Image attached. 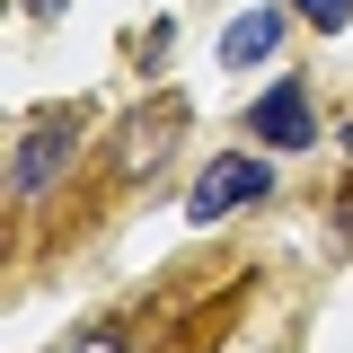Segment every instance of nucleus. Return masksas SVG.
Returning <instances> with one entry per match:
<instances>
[{
	"mask_svg": "<svg viewBox=\"0 0 353 353\" xmlns=\"http://www.w3.org/2000/svg\"><path fill=\"white\" fill-rule=\"evenodd\" d=\"M256 141H274V150H309V141H318V115H309V97L292 80L256 97Z\"/></svg>",
	"mask_w": 353,
	"mask_h": 353,
	"instance_id": "obj_3",
	"label": "nucleus"
},
{
	"mask_svg": "<svg viewBox=\"0 0 353 353\" xmlns=\"http://www.w3.org/2000/svg\"><path fill=\"white\" fill-rule=\"evenodd\" d=\"M53 353H124V336L115 327H80V336H62Z\"/></svg>",
	"mask_w": 353,
	"mask_h": 353,
	"instance_id": "obj_7",
	"label": "nucleus"
},
{
	"mask_svg": "<svg viewBox=\"0 0 353 353\" xmlns=\"http://www.w3.org/2000/svg\"><path fill=\"white\" fill-rule=\"evenodd\" d=\"M71 141H80V115H53L44 132H27V141L9 150V194L53 185V176H62V159H71Z\"/></svg>",
	"mask_w": 353,
	"mask_h": 353,
	"instance_id": "obj_2",
	"label": "nucleus"
},
{
	"mask_svg": "<svg viewBox=\"0 0 353 353\" xmlns=\"http://www.w3.org/2000/svg\"><path fill=\"white\" fill-rule=\"evenodd\" d=\"M176 132H185V106H150V115H141V124L124 132L115 168H124V176H150V168H159V150H168Z\"/></svg>",
	"mask_w": 353,
	"mask_h": 353,
	"instance_id": "obj_4",
	"label": "nucleus"
},
{
	"mask_svg": "<svg viewBox=\"0 0 353 353\" xmlns=\"http://www.w3.org/2000/svg\"><path fill=\"white\" fill-rule=\"evenodd\" d=\"M265 194H274V168H265V159H248V150H221L212 168L194 176L185 212H194V221H221L230 203H265Z\"/></svg>",
	"mask_w": 353,
	"mask_h": 353,
	"instance_id": "obj_1",
	"label": "nucleus"
},
{
	"mask_svg": "<svg viewBox=\"0 0 353 353\" xmlns=\"http://www.w3.org/2000/svg\"><path fill=\"white\" fill-rule=\"evenodd\" d=\"M274 44H283V9H239V18H230V36H221V62H230V71H248V62L274 53Z\"/></svg>",
	"mask_w": 353,
	"mask_h": 353,
	"instance_id": "obj_5",
	"label": "nucleus"
},
{
	"mask_svg": "<svg viewBox=\"0 0 353 353\" xmlns=\"http://www.w3.org/2000/svg\"><path fill=\"white\" fill-rule=\"evenodd\" d=\"M27 9H36V18H53V9H62V0H27Z\"/></svg>",
	"mask_w": 353,
	"mask_h": 353,
	"instance_id": "obj_8",
	"label": "nucleus"
},
{
	"mask_svg": "<svg viewBox=\"0 0 353 353\" xmlns=\"http://www.w3.org/2000/svg\"><path fill=\"white\" fill-rule=\"evenodd\" d=\"M292 9H301L309 27H318V36H336V27L353 18V0H292Z\"/></svg>",
	"mask_w": 353,
	"mask_h": 353,
	"instance_id": "obj_6",
	"label": "nucleus"
}]
</instances>
